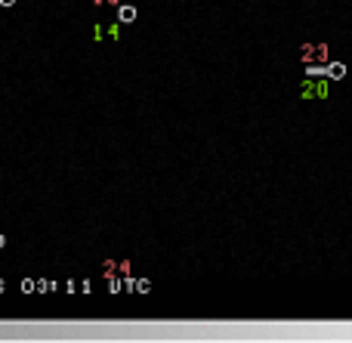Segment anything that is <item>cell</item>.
<instances>
[{
	"label": "cell",
	"instance_id": "cell-1",
	"mask_svg": "<svg viewBox=\"0 0 352 343\" xmlns=\"http://www.w3.org/2000/svg\"><path fill=\"white\" fill-rule=\"evenodd\" d=\"M300 53H303V62H309V65H324L330 59L327 44H303Z\"/></svg>",
	"mask_w": 352,
	"mask_h": 343
},
{
	"label": "cell",
	"instance_id": "cell-2",
	"mask_svg": "<svg viewBox=\"0 0 352 343\" xmlns=\"http://www.w3.org/2000/svg\"><path fill=\"white\" fill-rule=\"evenodd\" d=\"M327 78H333V81H340V78H346V65L343 62H327Z\"/></svg>",
	"mask_w": 352,
	"mask_h": 343
},
{
	"label": "cell",
	"instance_id": "cell-3",
	"mask_svg": "<svg viewBox=\"0 0 352 343\" xmlns=\"http://www.w3.org/2000/svg\"><path fill=\"white\" fill-rule=\"evenodd\" d=\"M118 19L121 22H136V7H121L118 10Z\"/></svg>",
	"mask_w": 352,
	"mask_h": 343
},
{
	"label": "cell",
	"instance_id": "cell-4",
	"mask_svg": "<svg viewBox=\"0 0 352 343\" xmlns=\"http://www.w3.org/2000/svg\"><path fill=\"white\" fill-rule=\"evenodd\" d=\"M327 87H330L327 81H318V84H315V96H318V99H324V96H327Z\"/></svg>",
	"mask_w": 352,
	"mask_h": 343
},
{
	"label": "cell",
	"instance_id": "cell-5",
	"mask_svg": "<svg viewBox=\"0 0 352 343\" xmlns=\"http://www.w3.org/2000/svg\"><path fill=\"white\" fill-rule=\"evenodd\" d=\"M16 4V0H0V7H13Z\"/></svg>",
	"mask_w": 352,
	"mask_h": 343
},
{
	"label": "cell",
	"instance_id": "cell-6",
	"mask_svg": "<svg viewBox=\"0 0 352 343\" xmlns=\"http://www.w3.org/2000/svg\"><path fill=\"white\" fill-rule=\"evenodd\" d=\"M4 244H7V238H4V235H0V247H4Z\"/></svg>",
	"mask_w": 352,
	"mask_h": 343
},
{
	"label": "cell",
	"instance_id": "cell-7",
	"mask_svg": "<svg viewBox=\"0 0 352 343\" xmlns=\"http://www.w3.org/2000/svg\"><path fill=\"white\" fill-rule=\"evenodd\" d=\"M108 4H118V0H108Z\"/></svg>",
	"mask_w": 352,
	"mask_h": 343
}]
</instances>
